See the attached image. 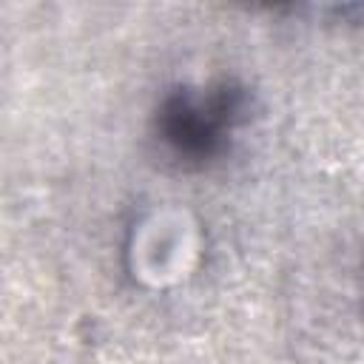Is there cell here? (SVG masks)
Instances as JSON below:
<instances>
[{
	"label": "cell",
	"instance_id": "1",
	"mask_svg": "<svg viewBox=\"0 0 364 364\" xmlns=\"http://www.w3.org/2000/svg\"><path fill=\"white\" fill-rule=\"evenodd\" d=\"M233 102L228 94L208 100H173L162 117L165 139L185 154H210L230 122Z\"/></svg>",
	"mask_w": 364,
	"mask_h": 364
}]
</instances>
